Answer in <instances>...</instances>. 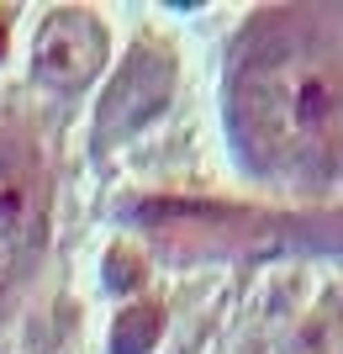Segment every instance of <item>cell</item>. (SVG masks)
<instances>
[{"label":"cell","mask_w":343,"mask_h":354,"mask_svg":"<svg viewBox=\"0 0 343 354\" xmlns=\"http://www.w3.org/2000/svg\"><path fill=\"white\" fill-rule=\"evenodd\" d=\"M227 117L259 175H343V43L301 11L264 16L227 74Z\"/></svg>","instance_id":"1"},{"label":"cell","mask_w":343,"mask_h":354,"mask_svg":"<svg viewBox=\"0 0 343 354\" xmlns=\"http://www.w3.org/2000/svg\"><path fill=\"white\" fill-rule=\"evenodd\" d=\"M106 43H111L106 21L90 16L85 6L48 11L43 27H37L32 69H37V80L53 85V90H79V85H90V80L106 69Z\"/></svg>","instance_id":"2"},{"label":"cell","mask_w":343,"mask_h":354,"mask_svg":"<svg viewBox=\"0 0 343 354\" xmlns=\"http://www.w3.org/2000/svg\"><path fill=\"white\" fill-rule=\"evenodd\" d=\"M43 238V180L21 143L0 138V291L21 275Z\"/></svg>","instance_id":"3"},{"label":"cell","mask_w":343,"mask_h":354,"mask_svg":"<svg viewBox=\"0 0 343 354\" xmlns=\"http://www.w3.org/2000/svg\"><path fill=\"white\" fill-rule=\"evenodd\" d=\"M175 95V59H169L164 43H137L133 59L117 69V80L106 85L101 101V143H117V138L137 133L148 117H159Z\"/></svg>","instance_id":"4"},{"label":"cell","mask_w":343,"mask_h":354,"mask_svg":"<svg viewBox=\"0 0 343 354\" xmlns=\"http://www.w3.org/2000/svg\"><path fill=\"white\" fill-rule=\"evenodd\" d=\"M164 333V307L159 301H133L111 323V354H148Z\"/></svg>","instance_id":"5"},{"label":"cell","mask_w":343,"mask_h":354,"mask_svg":"<svg viewBox=\"0 0 343 354\" xmlns=\"http://www.w3.org/2000/svg\"><path fill=\"white\" fill-rule=\"evenodd\" d=\"M137 281H143V265H137L133 249H111L106 254V291H137Z\"/></svg>","instance_id":"6"},{"label":"cell","mask_w":343,"mask_h":354,"mask_svg":"<svg viewBox=\"0 0 343 354\" xmlns=\"http://www.w3.org/2000/svg\"><path fill=\"white\" fill-rule=\"evenodd\" d=\"M0 59H6V16H0Z\"/></svg>","instance_id":"7"}]
</instances>
